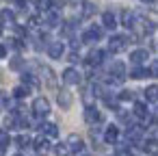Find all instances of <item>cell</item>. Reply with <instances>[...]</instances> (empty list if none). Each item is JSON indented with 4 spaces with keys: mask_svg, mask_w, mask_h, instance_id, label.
Wrapping results in <instances>:
<instances>
[{
    "mask_svg": "<svg viewBox=\"0 0 158 156\" xmlns=\"http://www.w3.org/2000/svg\"><path fill=\"white\" fill-rule=\"evenodd\" d=\"M126 139H128V143H141V139H143V128H141V126H128Z\"/></svg>",
    "mask_w": 158,
    "mask_h": 156,
    "instance_id": "obj_9",
    "label": "cell"
},
{
    "mask_svg": "<svg viewBox=\"0 0 158 156\" xmlns=\"http://www.w3.org/2000/svg\"><path fill=\"white\" fill-rule=\"evenodd\" d=\"M9 67H11V70H15V72H18V70H22V67H24V59H22L20 54H18V57H13V59L9 61Z\"/></svg>",
    "mask_w": 158,
    "mask_h": 156,
    "instance_id": "obj_30",
    "label": "cell"
},
{
    "mask_svg": "<svg viewBox=\"0 0 158 156\" xmlns=\"http://www.w3.org/2000/svg\"><path fill=\"white\" fill-rule=\"evenodd\" d=\"M143 93H145V100L147 102H158V85H149Z\"/></svg>",
    "mask_w": 158,
    "mask_h": 156,
    "instance_id": "obj_21",
    "label": "cell"
},
{
    "mask_svg": "<svg viewBox=\"0 0 158 156\" xmlns=\"http://www.w3.org/2000/svg\"><path fill=\"white\" fill-rule=\"evenodd\" d=\"M31 93V89L26 87V85H18L15 89H13V98H18V100H22V98H26Z\"/></svg>",
    "mask_w": 158,
    "mask_h": 156,
    "instance_id": "obj_24",
    "label": "cell"
},
{
    "mask_svg": "<svg viewBox=\"0 0 158 156\" xmlns=\"http://www.w3.org/2000/svg\"><path fill=\"white\" fill-rule=\"evenodd\" d=\"M95 15V5L93 2H82V18H93Z\"/></svg>",
    "mask_w": 158,
    "mask_h": 156,
    "instance_id": "obj_27",
    "label": "cell"
},
{
    "mask_svg": "<svg viewBox=\"0 0 158 156\" xmlns=\"http://www.w3.org/2000/svg\"><path fill=\"white\" fill-rule=\"evenodd\" d=\"M145 59H149V52H147L145 48H139V50H132V52H130V61H132L134 65H141Z\"/></svg>",
    "mask_w": 158,
    "mask_h": 156,
    "instance_id": "obj_16",
    "label": "cell"
},
{
    "mask_svg": "<svg viewBox=\"0 0 158 156\" xmlns=\"http://www.w3.org/2000/svg\"><path fill=\"white\" fill-rule=\"evenodd\" d=\"M143 150H145L147 154H158V141H156V139H149V141H145Z\"/></svg>",
    "mask_w": 158,
    "mask_h": 156,
    "instance_id": "obj_28",
    "label": "cell"
},
{
    "mask_svg": "<svg viewBox=\"0 0 158 156\" xmlns=\"http://www.w3.org/2000/svg\"><path fill=\"white\" fill-rule=\"evenodd\" d=\"M13 2H15V7H18V9H26L28 0H13Z\"/></svg>",
    "mask_w": 158,
    "mask_h": 156,
    "instance_id": "obj_37",
    "label": "cell"
},
{
    "mask_svg": "<svg viewBox=\"0 0 158 156\" xmlns=\"http://www.w3.org/2000/svg\"><path fill=\"white\" fill-rule=\"evenodd\" d=\"M33 115L35 117H48L50 115V102L44 98V95H39V98H35L33 100Z\"/></svg>",
    "mask_w": 158,
    "mask_h": 156,
    "instance_id": "obj_3",
    "label": "cell"
},
{
    "mask_svg": "<svg viewBox=\"0 0 158 156\" xmlns=\"http://www.w3.org/2000/svg\"><path fill=\"white\" fill-rule=\"evenodd\" d=\"M56 102H59V106H61V108H69V106H72V102H74V98H72V93H69L67 89H61V91H59V95H56Z\"/></svg>",
    "mask_w": 158,
    "mask_h": 156,
    "instance_id": "obj_14",
    "label": "cell"
},
{
    "mask_svg": "<svg viewBox=\"0 0 158 156\" xmlns=\"http://www.w3.org/2000/svg\"><path fill=\"white\" fill-rule=\"evenodd\" d=\"M143 2H154V0H143Z\"/></svg>",
    "mask_w": 158,
    "mask_h": 156,
    "instance_id": "obj_39",
    "label": "cell"
},
{
    "mask_svg": "<svg viewBox=\"0 0 158 156\" xmlns=\"http://www.w3.org/2000/svg\"><path fill=\"white\" fill-rule=\"evenodd\" d=\"M132 115L139 117V119H147V117H149V111H147V106H145L143 102H134V111H132Z\"/></svg>",
    "mask_w": 158,
    "mask_h": 156,
    "instance_id": "obj_20",
    "label": "cell"
},
{
    "mask_svg": "<svg viewBox=\"0 0 158 156\" xmlns=\"http://www.w3.org/2000/svg\"><path fill=\"white\" fill-rule=\"evenodd\" d=\"M67 147H69L72 154H82V152H85V141H82V137H78L76 132L69 134V137H67Z\"/></svg>",
    "mask_w": 158,
    "mask_h": 156,
    "instance_id": "obj_5",
    "label": "cell"
},
{
    "mask_svg": "<svg viewBox=\"0 0 158 156\" xmlns=\"http://www.w3.org/2000/svg\"><path fill=\"white\" fill-rule=\"evenodd\" d=\"M61 78H63V82H65V85H69V87L80 85V72H78L76 67H67V70L61 74Z\"/></svg>",
    "mask_w": 158,
    "mask_h": 156,
    "instance_id": "obj_7",
    "label": "cell"
},
{
    "mask_svg": "<svg viewBox=\"0 0 158 156\" xmlns=\"http://www.w3.org/2000/svg\"><path fill=\"white\" fill-rule=\"evenodd\" d=\"M126 156H132V154H126Z\"/></svg>",
    "mask_w": 158,
    "mask_h": 156,
    "instance_id": "obj_41",
    "label": "cell"
},
{
    "mask_svg": "<svg viewBox=\"0 0 158 156\" xmlns=\"http://www.w3.org/2000/svg\"><path fill=\"white\" fill-rule=\"evenodd\" d=\"M31 145L35 147V152H37L39 156H46V154L52 152V145H50V139H48V137H39V139H35Z\"/></svg>",
    "mask_w": 158,
    "mask_h": 156,
    "instance_id": "obj_6",
    "label": "cell"
},
{
    "mask_svg": "<svg viewBox=\"0 0 158 156\" xmlns=\"http://www.w3.org/2000/svg\"><path fill=\"white\" fill-rule=\"evenodd\" d=\"M0 104H2V106H9L11 104V100H9V95L2 91V93H0Z\"/></svg>",
    "mask_w": 158,
    "mask_h": 156,
    "instance_id": "obj_35",
    "label": "cell"
},
{
    "mask_svg": "<svg viewBox=\"0 0 158 156\" xmlns=\"http://www.w3.org/2000/svg\"><path fill=\"white\" fill-rule=\"evenodd\" d=\"M15 156H20V154H15Z\"/></svg>",
    "mask_w": 158,
    "mask_h": 156,
    "instance_id": "obj_42",
    "label": "cell"
},
{
    "mask_svg": "<svg viewBox=\"0 0 158 156\" xmlns=\"http://www.w3.org/2000/svg\"><path fill=\"white\" fill-rule=\"evenodd\" d=\"M147 76H149V72H147L145 67H139V65L130 72V78H134V80H143V78H147Z\"/></svg>",
    "mask_w": 158,
    "mask_h": 156,
    "instance_id": "obj_22",
    "label": "cell"
},
{
    "mask_svg": "<svg viewBox=\"0 0 158 156\" xmlns=\"http://www.w3.org/2000/svg\"><path fill=\"white\" fill-rule=\"evenodd\" d=\"M126 80V65L121 61H115L110 65V74H108V82L110 85H121Z\"/></svg>",
    "mask_w": 158,
    "mask_h": 156,
    "instance_id": "obj_1",
    "label": "cell"
},
{
    "mask_svg": "<svg viewBox=\"0 0 158 156\" xmlns=\"http://www.w3.org/2000/svg\"><path fill=\"white\" fill-rule=\"evenodd\" d=\"M67 61H69V63H78V61H80L78 52H76V50H74V52H69V59H67Z\"/></svg>",
    "mask_w": 158,
    "mask_h": 156,
    "instance_id": "obj_36",
    "label": "cell"
},
{
    "mask_svg": "<svg viewBox=\"0 0 158 156\" xmlns=\"http://www.w3.org/2000/svg\"><path fill=\"white\" fill-rule=\"evenodd\" d=\"M115 26H117V18H115V13H113V11H104V13H102V28L113 31Z\"/></svg>",
    "mask_w": 158,
    "mask_h": 156,
    "instance_id": "obj_15",
    "label": "cell"
},
{
    "mask_svg": "<svg viewBox=\"0 0 158 156\" xmlns=\"http://www.w3.org/2000/svg\"><path fill=\"white\" fill-rule=\"evenodd\" d=\"M117 100H119V102H130V100H134V91H128V89H123V91H119Z\"/></svg>",
    "mask_w": 158,
    "mask_h": 156,
    "instance_id": "obj_31",
    "label": "cell"
},
{
    "mask_svg": "<svg viewBox=\"0 0 158 156\" xmlns=\"http://www.w3.org/2000/svg\"><path fill=\"white\" fill-rule=\"evenodd\" d=\"M22 85H26L28 89H39V78L35 76V74H31V72H24L22 74Z\"/></svg>",
    "mask_w": 158,
    "mask_h": 156,
    "instance_id": "obj_17",
    "label": "cell"
},
{
    "mask_svg": "<svg viewBox=\"0 0 158 156\" xmlns=\"http://www.w3.org/2000/svg\"><path fill=\"white\" fill-rule=\"evenodd\" d=\"M147 72H149V76H152V78H158V59H154V61L149 63Z\"/></svg>",
    "mask_w": 158,
    "mask_h": 156,
    "instance_id": "obj_32",
    "label": "cell"
},
{
    "mask_svg": "<svg viewBox=\"0 0 158 156\" xmlns=\"http://www.w3.org/2000/svg\"><path fill=\"white\" fill-rule=\"evenodd\" d=\"M7 147H9V134L0 130V156L7 154Z\"/></svg>",
    "mask_w": 158,
    "mask_h": 156,
    "instance_id": "obj_25",
    "label": "cell"
},
{
    "mask_svg": "<svg viewBox=\"0 0 158 156\" xmlns=\"http://www.w3.org/2000/svg\"><path fill=\"white\" fill-rule=\"evenodd\" d=\"M102 35H104L102 26H89V28L82 33L80 41H82V44H95V41H100V39H102Z\"/></svg>",
    "mask_w": 158,
    "mask_h": 156,
    "instance_id": "obj_4",
    "label": "cell"
},
{
    "mask_svg": "<svg viewBox=\"0 0 158 156\" xmlns=\"http://www.w3.org/2000/svg\"><path fill=\"white\" fill-rule=\"evenodd\" d=\"M39 130H41L48 139H56V137H59V126H56V124H41Z\"/></svg>",
    "mask_w": 158,
    "mask_h": 156,
    "instance_id": "obj_18",
    "label": "cell"
},
{
    "mask_svg": "<svg viewBox=\"0 0 158 156\" xmlns=\"http://www.w3.org/2000/svg\"><path fill=\"white\" fill-rule=\"evenodd\" d=\"M37 9H39V11H48V9H52V0H39V2H37Z\"/></svg>",
    "mask_w": 158,
    "mask_h": 156,
    "instance_id": "obj_33",
    "label": "cell"
},
{
    "mask_svg": "<svg viewBox=\"0 0 158 156\" xmlns=\"http://www.w3.org/2000/svg\"><path fill=\"white\" fill-rule=\"evenodd\" d=\"M0 35H2V24H0Z\"/></svg>",
    "mask_w": 158,
    "mask_h": 156,
    "instance_id": "obj_40",
    "label": "cell"
},
{
    "mask_svg": "<svg viewBox=\"0 0 158 156\" xmlns=\"http://www.w3.org/2000/svg\"><path fill=\"white\" fill-rule=\"evenodd\" d=\"M0 20L7 22V24H13L15 22V13L11 9H2V11H0Z\"/></svg>",
    "mask_w": 158,
    "mask_h": 156,
    "instance_id": "obj_26",
    "label": "cell"
},
{
    "mask_svg": "<svg viewBox=\"0 0 158 156\" xmlns=\"http://www.w3.org/2000/svg\"><path fill=\"white\" fill-rule=\"evenodd\" d=\"M9 46H11V48H15V50H22V48H24V44H22V41H18V39H9Z\"/></svg>",
    "mask_w": 158,
    "mask_h": 156,
    "instance_id": "obj_34",
    "label": "cell"
},
{
    "mask_svg": "<svg viewBox=\"0 0 158 156\" xmlns=\"http://www.w3.org/2000/svg\"><path fill=\"white\" fill-rule=\"evenodd\" d=\"M5 57H7V46L0 44V59H5Z\"/></svg>",
    "mask_w": 158,
    "mask_h": 156,
    "instance_id": "obj_38",
    "label": "cell"
},
{
    "mask_svg": "<svg viewBox=\"0 0 158 156\" xmlns=\"http://www.w3.org/2000/svg\"><path fill=\"white\" fill-rule=\"evenodd\" d=\"M52 150H54V154H56V156H69V154H72V152H69V147H67V143H56Z\"/></svg>",
    "mask_w": 158,
    "mask_h": 156,
    "instance_id": "obj_29",
    "label": "cell"
},
{
    "mask_svg": "<svg viewBox=\"0 0 158 156\" xmlns=\"http://www.w3.org/2000/svg\"><path fill=\"white\" fill-rule=\"evenodd\" d=\"M121 24H123L126 28H134V26H136V15H134L132 11H123V13H121Z\"/></svg>",
    "mask_w": 158,
    "mask_h": 156,
    "instance_id": "obj_19",
    "label": "cell"
},
{
    "mask_svg": "<svg viewBox=\"0 0 158 156\" xmlns=\"http://www.w3.org/2000/svg\"><path fill=\"white\" fill-rule=\"evenodd\" d=\"M104 59H106V52H104V50H100V48H95V50H91V52L87 54V65L98 67V65H102V63H104Z\"/></svg>",
    "mask_w": 158,
    "mask_h": 156,
    "instance_id": "obj_8",
    "label": "cell"
},
{
    "mask_svg": "<svg viewBox=\"0 0 158 156\" xmlns=\"http://www.w3.org/2000/svg\"><path fill=\"white\" fill-rule=\"evenodd\" d=\"M102 119V115H100V111L93 106V104H89L87 108H85V121L87 124H98Z\"/></svg>",
    "mask_w": 158,
    "mask_h": 156,
    "instance_id": "obj_13",
    "label": "cell"
},
{
    "mask_svg": "<svg viewBox=\"0 0 158 156\" xmlns=\"http://www.w3.org/2000/svg\"><path fill=\"white\" fill-rule=\"evenodd\" d=\"M128 44H130V37L128 35H113L108 39V52H113V54L123 52L128 48Z\"/></svg>",
    "mask_w": 158,
    "mask_h": 156,
    "instance_id": "obj_2",
    "label": "cell"
},
{
    "mask_svg": "<svg viewBox=\"0 0 158 156\" xmlns=\"http://www.w3.org/2000/svg\"><path fill=\"white\" fill-rule=\"evenodd\" d=\"M63 54H65L63 41H52V44L48 46V57H50V59H61Z\"/></svg>",
    "mask_w": 158,
    "mask_h": 156,
    "instance_id": "obj_11",
    "label": "cell"
},
{
    "mask_svg": "<svg viewBox=\"0 0 158 156\" xmlns=\"http://www.w3.org/2000/svg\"><path fill=\"white\" fill-rule=\"evenodd\" d=\"M31 143H33V141H31V137H28V134H18V137H15V145H18L20 150L31 147Z\"/></svg>",
    "mask_w": 158,
    "mask_h": 156,
    "instance_id": "obj_23",
    "label": "cell"
},
{
    "mask_svg": "<svg viewBox=\"0 0 158 156\" xmlns=\"http://www.w3.org/2000/svg\"><path fill=\"white\" fill-rule=\"evenodd\" d=\"M44 22H46L48 28H56V26H61V15L54 9H48L46 15H44Z\"/></svg>",
    "mask_w": 158,
    "mask_h": 156,
    "instance_id": "obj_10",
    "label": "cell"
},
{
    "mask_svg": "<svg viewBox=\"0 0 158 156\" xmlns=\"http://www.w3.org/2000/svg\"><path fill=\"white\" fill-rule=\"evenodd\" d=\"M104 141H106L108 145H115V143L119 141V128H117V126H106V128H104Z\"/></svg>",
    "mask_w": 158,
    "mask_h": 156,
    "instance_id": "obj_12",
    "label": "cell"
}]
</instances>
